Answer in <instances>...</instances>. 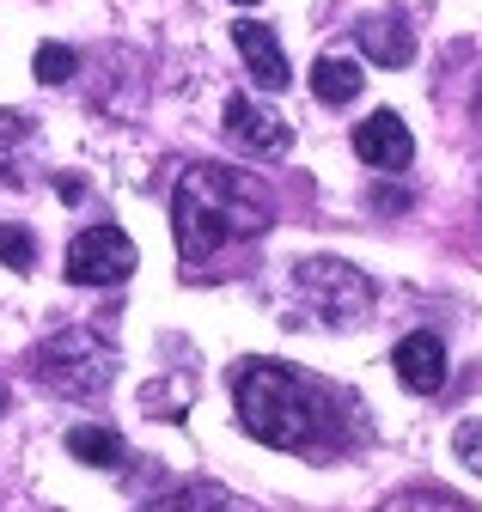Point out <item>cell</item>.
Here are the masks:
<instances>
[{"label": "cell", "mask_w": 482, "mask_h": 512, "mask_svg": "<svg viewBox=\"0 0 482 512\" xmlns=\"http://www.w3.org/2000/svg\"><path fill=\"white\" fill-rule=\"evenodd\" d=\"M275 226L269 183L238 165H190L171 189V232H177V269L190 281H220L226 250H245Z\"/></svg>", "instance_id": "6da1fadb"}, {"label": "cell", "mask_w": 482, "mask_h": 512, "mask_svg": "<svg viewBox=\"0 0 482 512\" xmlns=\"http://www.w3.org/2000/svg\"><path fill=\"white\" fill-rule=\"evenodd\" d=\"M0 409H7V384H0Z\"/></svg>", "instance_id": "44dd1931"}, {"label": "cell", "mask_w": 482, "mask_h": 512, "mask_svg": "<svg viewBox=\"0 0 482 512\" xmlns=\"http://www.w3.org/2000/svg\"><path fill=\"white\" fill-rule=\"evenodd\" d=\"M287 299L299 317H312L324 330H354L373 311V281L354 263H342V256H306L287 281Z\"/></svg>", "instance_id": "3957f363"}, {"label": "cell", "mask_w": 482, "mask_h": 512, "mask_svg": "<svg viewBox=\"0 0 482 512\" xmlns=\"http://www.w3.org/2000/svg\"><path fill=\"white\" fill-rule=\"evenodd\" d=\"M458 458H464V470H482V421L458 427Z\"/></svg>", "instance_id": "ac0fdd59"}, {"label": "cell", "mask_w": 482, "mask_h": 512, "mask_svg": "<svg viewBox=\"0 0 482 512\" xmlns=\"http://www.w3.org/2000/svg\"><path fill=\"white\" fill-rule=\"evenodd\" d=\"M379 512H476L464 494H446V488H403V494H391Z\"/></svg>", "instance_id": "5bb4252c"}, {"label": "cell", "mask_w": 482, "mask_h": 512, "mask_svg": "<svg viewBox=\"0 0 482 512\" xmlns=\"http://www.w3.org/2000/svg\"><path fill=\"white\" fill-rule=\"evenodd\" d=\"M31 68H37V80H43V86H62V80H74V49H62V43H43Z\"/></svg>", "instance_id": "9a60e30c"}, {"label": "cell", "mask_w": 482, "mask_h": 512, "mask_svg": "<svg viewBox=\"0 0 482 512\" xmlns=\"http://www.w3.org/2000/svg\"><path fill=\"white\" fill-rule=\"evenodd\" d=\"M19 141H25V122L13 110H0V183H7L13 165H19Z\"/></svg>", "instance_id": "e0dca14e"}, {"label": "cell", "mask_w": 482, "mask_h": 512, "mask_svg": "<svg viewBox=\"0 0 482 512\" xmlns=\"http://www.w3.org/2000/svg\"><path fill=\"white\" fill-rule=\"evenodd\" d=\"M354 49L373 61V68H409L415 61V31L403 13H379V19H360Z\"/></svg>", "instance_id": "30bf717a"}, {"label": "cell", "mask_w": 482, "mask_h": 512, "mask_svg": "<svg viewBox=\"0 0 482 512\" xmlns=\"http://www.w3.org/2000/svg\"><path fill=\"white\" fill-rule=\"evenodd\" d=\"M135 512H238V494H226L220 482H177Z\"/></svg>", "instance_id": "8fae6325"}, {"label": "cell", "mask_w": 482, "mask_h": 512, "mask_svg": "<svg viewBox=\"0 0 482 512\" xmlns=\"http://www.w3.org/2000/svg\"><path fill=\"white\" fill-rule=\"evenodd\" d=\"M68 452H74L80 464L116 470V464L129 458V445H123V433H116V427H74V433H68Z\"/></svg>", "instance_id": "4fadbf2b"}, {"label": "cell", "mask_w": 482, "mask_h": 512, "mask_svg": "<svg viewBox=\"0 0 482 512\" xmlns=\"http://www.w3.org/2000/svg\"><path fill=\"white\" fill-rule=\"evenodd\" d=\"M476 116H482V86H476Z\"/></svg>", "instance_id": "d6986e66"}, {"label": "cell", "mask_w": 482, "mask_h": 512, "mask_svg": "<svg viewBox=\"0 0 482 512\" xmlns=\"http://www.w3.org/2000/svg\"><path fill=\"white\" fill-rule=\"evenodd\" d=\"M391 366H397V378L409 384L415 397H428V391H440V384H446V342L434 330H415V336L397 342Z\"/></svg>", "instance_id": "9c48e42d"}, {"label": "cell", "mask_w": 482, "mask_h": 512, "mask_svg": "<svg viewBox=\"0 0 482 512\" xmlns=\"http://www.w3.org/2000/svg\"><path fill=\"white\" fill-rule=\"evenodd\" d=\"M31 378H43L55 397H98L110 391V378H116V348L98 336V330H62V336H49L37 354H31Z\"/></svg>", "instance_id": "277c9868"}, {"label": "cell", "mask_w": 482, "mask_h": 512, "mask_svg": "<svg viewBox=\"0 0 482 512\" xmlns=\"http://www.w3.org/2000/svg\"><path fill=\"white\" fill-rule=\"evenodd\" d=\"M232 409L245 421V433L269 452H318L330 439V409L318 397V384L263 354L232 366Z\"/></svg>", "instance_id": "7a4b0ae2"}, {"label": "cell", "mask_w": 482, "mask_h": 512, "mask_svg": "<svg viewBox=\"0 0 482 512\" xmlns=\"http://www.w3.org/2000/svg\"><path fill=\"white\" fill-rule=\"evenodd\" d=\"M354 153H360V165H373V171H409V159H415L409 122L391 116V110H373L367 122L354 128Z\"/></svg>", "instance_id": "52a82bcc"}, {"label": "cell", "mask_w": 482, "mask_h": 512, "mask_svg": "<svg viewBox=\"0 0 482 512\" xmlns=\"http://www.w3.org/2000/svg\"><path fill=\"white\" fill-rule=\"evenodd\" d=\"M226 135L238 141V147H245V153H287L293 147V128L269 110V104H257V98H245V92H238V98H226Z\"/></svg>", "instance_id": "8992f818"}, {"label": "cell", "mask_w": 482, "mask_h": 512, "mask_svg": "<svg viewBox=\"0 0 482 512\" xmlns=\"http://www.w3.org/2000/svg\"><path fill=\"white\" fill-rule=\"evenodd\" d=\"M232 43H238V55H245V74H251L263 92H281V86L293 80L287 55H281V37H275L269 25H257V19H238V25H232Z\"/></svg>", "instance_id": "ba28073f"}, {"label": "cell", "mask_w": 482, "mask_h": 512, "mask_svg": "<svg viewBox=\"0 0 482 512\" xmlns=\"http://www.w3.org/2000/svg\"><path fill=\"white\" fill-rule=\"evenodd\" d=\"M312 92H318L324 104H348V98H360V61L342 55V49L318 55V61H312Z\"/></svg>", "instance_id": "7c38bea8"}, {"label": "cell", "mask_w": 482, "mask_h": 512, "mask_svg": "<svg viewBox=\"0 0 482 512\" xmlns=\"http://www.w3.org/2000/svg\"><path fill=\"white\" fill-rule=\"evenodd\" d=\"M141 263V250L123 226H86L74 244H68V281L74 287H116L129 281Z\"/></svg>", "instance_id": "5b68a950"}, {"label": "cell", "mask_w": 482, "mask_h": 512, "mask_svg": "<svg viewBox=\"0 0 482 512\" xmlns=\"http://www.w3.org/2000/svg\"><path fill=\"white\" fill-rule=\"evenodd\" d=\"M232 7H257V0H232Z\"/></svg>", "instance_id": "ffe728a7"}, {"label": "cell", "mask_w": 482, "mask_h": 512, "mask_svg": "<svg viewBox=\"0 0 482 512\" xmlns=\"http://www.w3.org/2000/svg\"><path fill=\"white\" fill-rule=\"evenodd\" d=\"M31 250H37V244H31V232H25V226H0V263H7V269H19V275H25V269L37 263Z\"/></svg>", "instance_id": "2e32d148"}]
</instances>
